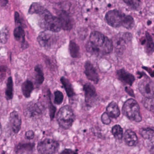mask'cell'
I'll return each instance as SVG.
<instances>
[{
    "label": "cell",
    "instance_id": "6da1fadb",
    "mask_svg": "<svg viewBox=\"0 0 154 154\" xmlns=\"http://www.w3.org/2000/svg\"><path fill=\"white\" fill-rule=\"evenodd\" d=\"M88 52L96 56H102L110 53L112 50L111 40L98 31L91 33L86 45Z\"/></svg>",
    "mask_w": 154,
    "mask_h": 154
},
{
    "label": "cell",
    "instance_id": "7a4b0ae2",
    "mask_svg": "<svg viewBox=\"0 0 154 154\" xmlns=\"http://www.w3.org/2000/svg\"><path fill=\"white\" fill-rule=\"evenodd\" d=\"M38 15L39 23L42 28L51 32H58L61 30V26L58 17L52 16L47 9Z\"/></svg>",
    "mask_w": 154,
    "mask_h": 154
},
{
    "label": "cell",
    "instance_id": "3957f363",
    "mask_svg": "<svg viewBox=\"0 0 154 154\" xmlns=\"http://www.w3.org/2000/svg\"><path fill=\"white\" fill-rule=\"evenodd\" d=\"M122 111L123 114L129 119L136 122L141 120L140 106L135 100L133 99L127 100L123 106Z\"/></svg>",
    "mask_w": 154,
    "mask_h": 154
},
{
    "label": "cell",
    "instance_id": "277c9868",
    "mask_svg": "<svg viewBox=\"0 0 154 154\" xmlns=\"http://www.w3.org/2000/svg\"><path fill=\"white\" fill-rule=\"evenodd\" d=\"M75 115L72 108L66 105L61 107L57 114V121L60 126L63 129H69L73 124Z\"/></svg>",
    "mask_w": 154,
    "mask_h": 154
},
{
    "label": "cell",
    "instance_id": "5b68a950",
    "mask_svg": "<svg viewBox=\"0 0 154 154\" xmlns=\"http://www.w3.org/2000/svg\"><path fill=\"white\" fill-rule=\"evenodd\" d=\"M132 36L130 33H120L113 38L112 42V48L118 54H122L125 51L126 45L131 40Z\"/></svg>",
    "mask_w": 154,
    "mask_h": 154
},
{
    "label": "cell",
    "instance_id": "8992f818",
    "mask_svg": "<svg viewBox=\"0 0 154 154\" xmlns=\"http://www.w3.org/2000/svg\"><path fill=\"white\" fill-rule=\"evenodd\" d=\"M58 148V143L57 141L46 138L38 143L37 150L40 154H52Z\"/></svg>",
    "mask_w": 154,
    "mask_h": 154
},
{
    "label": "cell",
    "instance_id": "52a82bcc",
    "mask_svg": "<svg viewBox=\"0 0 154 154\" xmlns=\"http://www.w3.org/2000/svg\"><path fill=\"white\" fill-rule=\"evenodd\" d=\"M138 89L144 97L153 98L154 85L153 81L147 76L143 77L138 82Z\"/></svg>",
    "mask_w": 154,
    "mask_h": 154
},
{
    "label": "cell",
    "instance_id": "ba28073f",
    "mask_svg": "<svg viewBox=\"0 0 154 154\" xmlns=\"http://www.w3.org/2000/svg\"><path fill=\"white\" fill-rule=\"evenodd\" d=\"M39 45L45 48H51L56 43V36L51 32L45 31L41 32L37 37Z\"/></svg>",
    "mask_w": 154,
    "mask_h": 154
},
{
    "label": "cell",
    "instance_id": "9c48e42d",
    "mask_svg": "<svg viewBox=\"0 0 154 154\" xmlns=\"http://www.w3.org/2000/svg\"><path fill=\"white\" fill-rule=\"evenodd\" d=\"M124 14L117 10H110L105 15V20L108 25L112 27H119L122 26V19Z\"/></svg>",
    "mask_w": 154,
    "mask_h": 154
},
{
    "label": "cell",
    "instance_id": "30bf717a",
    "mask_svg": "<svg viewBox=\"0 0 154 154\" xmlns=\"http://www.w3.org/2000/svg\"><path fill=\"white\" fill-rule=\"evenodd\" d=\"M85 102L88 106H92L95 103L97 98L96 90L91 84H85L84 85Z\"/></svg>",
    "mask_w": 154,
    "mask_h": 154
},
{
    "label": "cell",
    "instance_id": "8fae6325",
    "mask_svg": "<svg viewBox=\"0 0 154 154\" xmlns=\"http://www.w3.org/2000/svg\"><path fill=\"white\" fill-rule=\"evenodd\" d=\"M58 19L60 22L61 28L64 30H70L72 28L73 25V19L67 11H61L58 14Z\"/></svg>",
    "mask_w": 154,
    "mask_h": 154
},
{
    "label": "cell",
    "instance_id": "7c38bea8",
    "mask_svg": "<svg viewBox=\"0 0 154 154\" xmlns=\"http://www.w3.org/2000/svg\"><path fill=\"white\" fill-rule=\"evenodd\" d=\"M85 74L87 78L91 81L97 83L99 81V75L93 65L90 61H86L85 63Z\"/></svg>",
    "mask_w": 154,
    "mask_h": 154
},
{
    "label": "cell",
    "instance_id": "4fadbf2b",
    "mask_svg": "<svg viewBox=\"0 0 154 154\" xmlns=\"http://www.w3.org/2000/svg\"><path fill=\"white\" fill-rule=\"evenodd\" d=\"M9 120L13 132L17 133L20 131L21 126V119L18 112L15 111H12L10 114Z\"/></svg>",
    "mask_w": 154,
    "mask_h": 154
},
{
    "label": "cell",
    "instance_id": "5bb4252c",
    "mask_svg": "<svg viewBox=\"0 0 154 154\" xmlns=\"http://www.w3.org/2000/svg\"><path fill=\"white\" fill-rule=\"evenodd\" d=\"M117 76L121 81L130 85H131L135 81L134 76L123 69L117 70Z\"/></svg>",
    "mask_w": 154,
    "mask_h": 154
},
{
    "label": "cell",
    "instance_id": "9a60e30c",
    "mask_svg": "<svg viewBox=\"0 0 154 154\" xmlns=\"http://www.w3.org/2000/svg\"><path fill=\"white\" fill-rule=\"evenodd\" d=\"M123 138L125 143L129 146H135L138 143L137 136L132 130H126L123 135Z\"/></svg>",
    "mask_w": 154,
    "mask_h": 154
},
{
    "label": "cell",
    "instance_id": "2e32d148",
    "mask_svg": "<svg viewBox=\"0 0 154 154\" xmlns=\"http://www.w3.org/2000/svg\"><path fill=\"white\" fill-rule=\"evenodd\" d=\"M106 114L112 118H117L120 115V110L115 102H111L106 107Z\"/></svg>",
    "mask_w": 154,
    "mask_h": 154
},
{
    "label": "cell",
    "instance_id": "e0dca14e",
    "mask_svg": "<svg viewBox=\"0 0 154 154\" xmlns=\"http://www.w3.org/2000/svg\"><path fill=\"white\" fill-rule=\"evenodd\" d=\"M42 111V107L37 103H34L29 105V106H28L26 111L27 116L29 117H32L38 116L41 114Z\"/></svg>",
    "mask_w": 154,
    "mask_h": 154
},
{
    "label": "cell",
    "instance_id": "ac0fdd59",
    "mask_svg": "<svg viewBox=\"0 0 154 154\" xmlns=\"http://www.w3.org/2000/svg\"><path fill=\"white\" fill-rule=\"evenodd\" d=\"M34 86L32 82L29 80L25 81L22 85V91L25 97H29L33 90Z\"/></svg>",
    "mask_w": 154,
    "mask_h": 154
},
{
    "label": "cell",
    "instance_id": "d6986e66",
    "mask_svg": "<svg viewBox=\"0 0 154 154\" xmlns=\"http://www.w3.org/2000/svg\"><path fill=\"white\" fill-rule=\"evenodd\" d=\"M61 82L63 84V85L64 86L66 92L67 94V96L69 97H72L74 95V91L72 87V84H70V82L69 81L68 79H67L66 78H65L64 77H61Z\"/></svg>",
    "mask_w": 154,
    "mask_h": 154
},
{
    "label": "cell",
    "instance_id": "ffe728a7",
    "mask_svg": "<svg viewBox=\"0 0 154 154\" xmlns=\"http://www.w3.org/2000/svg\"><path fill=\"white\" fill-rule=\"evenodd\" d=\"M14 36L16 40L20 42L22 45L25 43V31L22 27H16L14 29Z\"/></svg>",
    "mask_w": 154,
    "mask_h": 154
},
{
    "label": "cell",
    "instance_id": "44dd1931",
    "mask_svg": "<svg viewBox=\"0 0 154 154\" xmlns=\"http://www.w3.org/2000/svg\"><path fill=\"white\" fill-rule=\"evenodd\" d=\"M13 96V82L11 76L8 77L7 82V87L5 90V97L7 100L12 99Z\"/></svg>",
    "mask_w": 154,
    "mask_h": 154
},
{
    "label": "cell",
    "instance_id": "7402d4cb",
    "mask_svg": "<svg viewBox=\"0 0 154 154\" xmlns=\"http://www.w3.org/2000/svg\"><path fill=\"white\" fill-rule=\"evenodd\" d=\"M122 26L128 29H132L134 26V20L133 17L129 15L124 14L122 19Z\"/></svg>",
    "mask_w": 154,
    "mask_h": 154
},
{
    "label": "cell",
    "instance_id": "603a6c76",
    "mask_svg": "<svg viewBox=\"0 0 154 154\" xmlns=\"http://www.w3.org/2000/svg\"><path fill=\"white\" fill-rule=\"evenodd\" d=\"M46 8L42 6L40 4L38 3V2H34L31 4V5L30 6L29 8V11L28 13L31 14H40V13H42Z\"/></svg>",
    "mask_w": 154,
    "mask_h": 154
},
{
    "label": "cell",
    "instance_id": "cb8c5ba5",
    "mask_svg": "<svg viewBox=\"0 0 154 154\" xmlns=\"http://www.w3.org/2000/svg\"><path fill=\"white\" fill-rule=\"evenodd\" d=\"M140 133L144 139L152 140L153 138L154 131L152 128H142L140 130Z\"/></svg>",
    "mask_w": 154,
    "mask_h": 154
},
{
    "label": "cell",
    "instance_id": "d4e9b609",
    "mask_svg": "<svg viewBox=\"0 0 154 154\" xmlns=\"http://www.w3.org/2000/svg\"><path fill=\"white\" fill-rule=\"evenodd\" d=\"M69 52L73 58H78L79 55V48L74 42H70L69 44Z\"/></svg>",
    "mask_w": 154,
    "mask_h": 154
},
{
    "label": "cell",
    "instance_id": "484cf974",
    "mask_svg": "<svg viewBox=\"0 0 154 154\" xmlns=\"http://www.w3.org/2000/svg\"><path fill=\"white\" fill-rule=\"evenodd\" d=\"M111 132L114 137L117 140H121L123 136V131L122 128L119 125H114L111 129Z\"/></svg>",
    "mask_w": 154,
    "mask_h": 154
},
{
    "label": "cell",
    "instance_id": "4316f807",
    "mask_svg": "<svg viewBox=\"0 0 154 154\" xmlns=\"http://www.w3.org/2000/svg\"><path fill=\"white\" fill-rule=\"evenodd\" d=\"M35 81L38 84H41L44 81V75L41 67L39 66H35Z\"/></svg>",
    "mask_w": 154,
    "mask_h": 154
},
{
    "label": "cell",
    "instance_id": "83f0119b",
    "mask_svg": "<svg viewBox=\"0 0 154 154\" xmlns=\"http://www.w3.org/2000/svg\"><path fill=\"white\" fill-rule=\"evenodd\" d=\"M9 35L10 34H9V30L8 27L7 26L3 27L0 31V42L3 44H5L8 41V39L9 38Z\"/></svg>",
    "mask_w": 154,
    "mask_h": 154
},
{
    "label": "cell",
    "instance_id": "f1b7e54d",
    "mask_svg": "<svg viewBox=\"0 0 154 154\" xmlns=\"http://www.w3.org/2000/svg\"><path fill=\"white\" fill-rule=\"evenodd\" d=\"M146 48L148 52L152 53L153 51V42L150 34L146 32Z\"/></svg>",
    "mask_w": 154,
    "mask_h": 154
},
{
    "label": "cell",
    "instance_id": "f546056e",
    "mask_svg": "<svg viewBox=\"0 0 154 154\" xmlns=\"http://www.w3.org/2000/svg\"><path fill=\"white\" fill-rule=\"evenodd\" d=\"M143 103L144 106V107L150 111H153V98H148V97H144L143 99Z\"/></svg>",
    "mask_w": 154,
    "mask_h": 154
},
{
    "label": "cell",
    "instance_id": "4dcf8cb0",
    "mask_svg": "<svg viewBox=\"0 0 154 154\" xmlns=\"http://www.w3.org/2000/svg\"><path fill=\"white\" fill-rule=\"evenodd\" d=\"M124 2L126 3L129 7L134 10H138L140 7V1L137 0H129L124 1Z\"/></svg>",
    "mask_w": 154,
    "mask_h": 154
},
{
    "label": "cell",
    "instance_id": "1f68e13d",
    "mask_svg": "<svg viewBox=\"0 0 154 154\" xmlns=\"http://www.w3.org/2000/svg\"><path fill=\"white\" fill-rule=\"evenodd\" d=\"M63 100V94L58 90L54 92V103L59 105L62 103Z\"/></svg>",
    "mask_w": 154,
    "mask_h": 154
},
{
    "label": "cell",
    "instance_id": "d6a6232c",
    "mask_svg": "<svg viewBox=\"0 0 154 154\" xmlns=\"http://www.w3.org/2000/svg\"><path fill=\"white\" fill-rule=\"evenodd\" d=\"M14 21H15L16 27H22V28H23V20L21 19L19 14L17 11H16L15 13H14Z\"/></svg>",
    "mask_w": 154,
    "mask_h": 154
},
{
    "label": "cell",
    "instance_id": "836d02e7",
    "mask_svg": "<svg viewBox=\"0 0 154 154\" xmlns=\"http://www.w3.org/2000/svg\"><path fill=\"white\" fill-rule=\"evenodd\" d=\"M101 120L102 123L105 125H109L111 123V119L109 116L106 114V112H104L102 114L101 116Z\"/></svg>",
    "mask_w": 154,
    "mask_h": 154
},
{
    "label": "cell",
    "instance_id": "e575fe53",
    "mask_svg": "<svg viewBox=\"0 0 154 154\" xmlns=\"http://www.w3.org/2000/svg\"><path fill=\"white\" fill-rule=\"evenodd\" d=\"M7 72V67L5 66H0V79H3L5 78Z\"/></svg>",
    "mask_w": 154,
    "mask_h": 154
},
{
    "label": "cell",
    "instance_id": "d590c367",
    "mask_svg": "<svg viewBox=\"0 0 154 154\" xmlns=\"http://www.w3.org/2000/svg\"><path fill=\"white\" fill-rule=\"evenodd\" d=\"M34 133L32 131L29 130V131H28L27 132H26L25 137H26V139L31 140L34 138Z\"/></svg>",
    "mask_w": 154,
    "mask_h": 154
},
{
    "label": "cell",
    "instance_id": "8d00e7d4",
    "mask_svg": "<svg viewBox=\"0 0 154 154\" xmlns=\"http://www.w3.org/2000/svg\"><path fill=\"white\" fill-rule=\"evenodd\" d=\"M61 154H78L76 150H73L70 149H66L61 152Z\"/></svg>",
    "mask_w": 154,
    "mask_h": 154
},
{
    "label": "cell",
    "instance_id": "74e56055",
    "mask_svg": "<svg viewBox=\"0 0 154 154\" xmlns=\"http://www.w3.org/2000/svg\"><path fill=\"white\" fill-rule=\"evenodd\" d=\"M126 92L130 95V96H134V92L132 91V90L131 88H129V87H126L125 88Z\"/></svg>",
    "mask_w": 154,
    "mask_h": 154
},
{
    "label": "cell",
    "instance_id": "f35d334b",
    "mask_svg": "<svg viewBox=\"0 0 154 154\" xmlns=\"http://www.w3.org/2000/svg\"><path fill=\"white\" fill-rule=\"evenodd\" d=\"M1 134H2V128H1V123H0V136L1 135Z\"/></svg>",
    "mask_w": 154,
    "mask_h": 154
},
{
    "label": "cell",
    "instance_id": "ab89813d",
    "mask_svg": "<svg viewBox=\"0 0 154 154\" xmlns=\"http://www.w3.org/2000/svg\"><path fill=\"white\" fill-rule=\"evenodd\" d=\"M86 154H92V153H90V152H88V153H87Z\"/></svg>",
    "mask_w": 154,
    "mask_h": 154
}]
</instances>
